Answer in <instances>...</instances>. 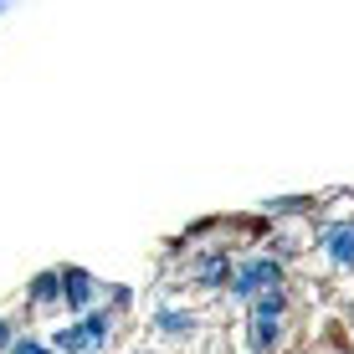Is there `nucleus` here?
<instances>
[{"label":"nucleus","instance_id":"obj_3","mask_svg":"<svg viewBox=\"0 0 354 354\" xmlns=\"http://www.w3.org/2000/svg\"><path fill=\"white\" fill-rule=\"evenodd\" d=\"M62 292H67L72 308H88V303H93V277L82 272V267H67V272H62Z\"/></svg>","mask_w":354,"mask_h":354},{"label":"nucleus","instance_id":"obj_7","mask_svg":"<svg viewBox=\"0 0 354 354\" xmlns=\"http://www.w3.org/2000/svg\"><path fill=\"white\" fill-rule=\"evenodd\" d=\"M16 354H46L41 344H31V339H21V344H16Z\"/></svg>","mask_w":354,"mask_h":354},{"label":"nucleus","instance_id":"obj_8","mask_svg":"<svg viewBox=\"0 0 354 354\" xmlns=\"http://www.w3.org/2000/svg\"><path fill=\"white\" fill-rule=\"evenodd\" d=\"M0 344H6V319H0Z\"/></svg>","mask_w":354,"mask_h":354},{"label":"nucleus","instance_id":"obj_5","mask_svg":"<svg viewBox=\"0 0 354 354\" xmlns=\"http://www.w3.org/2000/svg\"><path fill=\"white\" fill-rule=\"evenodd\" d=\"M57 292H62V272H41L31 283V298L36 303H57Z\"/></svg>","mask_w":354,"mask_h":354},{"label":"nucleus","instance_id":"obj_6","mask_svg":"<svg viewBox=\"0 0 354 354\" xmlns=\"http://www.w3.org/2000/svg\"><path fill=\"white\" fill-rule=\"evenodd\" d=\"M160 328H165V334H185V328H190V313H160Z\"/></svg>","mask_w":354,"mask_h":354},{"label":"nucleus","instance_id":"obj_2","mask_svg":"<svg viewBox=\"0 0 354 354\" xmlns=\"http://www.w3.org/2000/svg\"><path fill=\"white\" fill-rule=\"evenodd\" d=\"M277 283H283V272H277V262H247V267H241V272L236 277H231V292H236V298H252V292H257V288H267V292H272Z\"/></svg>","mask_w":354,"mask_h":354},{"label":"nucleus","instance_id":"obj_4","mask_svg":"<svg viewBox=\"0 0 354 354\" xmlns=\"http://www.w3.org/2000/svg\"><path fill=\"white\" fill-rule=\"evenodd\" d=\"M328 257L334 262H354V226H334L328 231Z\"/></svg>","mask_w":354,"mask_h":354},{"label":"nucleus","instance_id":"obj_1","mask_svg":"<svg viewBox=\"0 0 354 354\" xmlns=\"http://www.w3.org/2000/svg\"><path fill=\"white\" fill-rule=\"evenodd\" d=\"M108 334V313H93V319H82V324H72V328H62V334L52 339L62 354H82V349H93L97 339Z\"/></svg>","mask_w":354,"mask_h":354}]
</instances>
